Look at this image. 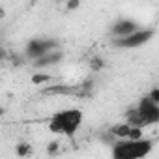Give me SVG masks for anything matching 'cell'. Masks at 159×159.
Returning a JSON list of instances; mask_svg holds the SVG:
<instances>
[{"mask_svg":"<svg viewBox=\"0 0 159 159\" xmlns=\"http://www.w3.org/2000/svg\"><path fill=\"white\" fill-rule=\"evenodd\" d=\"M155 139L112 142V159H142L153 150Z\"/></svg>","mask_w":159,"mask_h":159,"instance_id":"cell-1","label":"cell"},{"mask_svg":"<svg viewBox=\"0 0 159 159\" xmlns=\"http://www.w3.org/2000/svg\"><path fill=\"white\" fill-rule=\"evenodd\" d=\"M83 124V111L79 109H66L60 112H54L49 120V131L51 133H64L67 137H73L77 129Z\"/></svg>","mask_w":159,"mask_h":159,"instance_id":"cell-2","label":"cell"},{"mask_svg":"<svg viewBox=\"0 0 159 159\" xmlns=\"http://www.w3.org/2000/svg\"><path fill=\"white\" fill-rule=\"evenodd\" d=\"M56 45H58V41H54V39H30L25 49V56L30 60H38L43 54L54 51Z\"/></svg>","mask_w":159,"mask_h":159,"instance_id":"cell-3","label":"cell"},{"mask_svg":"<svg viewBox=\"0 0 159 159\" xmlns=\"http://www.w3.org/2000/svg\"><path fill=\"white\" fill-rule=\"evenodd\" d=\"M153 34H155V32H153L152 28H148V30H137V32H133V34L127 36V38L116 39L114 45L120 47V49H135V47H140V45L148 43V41L153 38Z\"/></svg>","mask_w":159,"mask_h":159,"instance_id":"cell-4","label":"cell"},{"mask_svg":"<svg viewBox=\"0 0 159 159\" xmlns=\"http://www.w3.org/2000/svg\"><path fill=\"white\" fill-rule=\"evenodd\" d=\"M135 109H137L139 114L148 122V125H153V124L159 122V105H155L148 96H144V98L139 101V105H137Z\"/></svg>","mask_w":159,"mask_h":159,"instance_id":"cell-5","label":"cell"},{"mask_svg":"<svg viewBox=\"0 0 159 159\" xmlns=\"http://www.w3.org/2000/svg\"><path fill=\"white\" fill-rule=\"evenodd\" d=\"M109 135H112L114 139H120V140H140V139H144L142 129L129 127L127 124H116V125H112L109 129Z\"/></svg>","mask_w":159,"mask_h":159,"instance_id":"cell-6","label":"cell"},{"mask_svg":"<svg viewBox=\"0 0 159 159\" xmlns=\"http://www.w3.org/2000/svg\"><path fill=\"white\" fill-rule=\"evenodd\" d=\"M137 30H139V25H137L135 21H131V19H122V21H118V23L112 26V34L116 36V39L127 38V36H131V34L137 32Z\"/></svg>","mask_w":159,"mask_h":159,"instance_id":"cell-7","label":"cell"},{"mask_svg":"<svg viewBox=\"0 0 159 159\" xmlns=\"http://www.w3.org/2000/svg\"><path fill=\"white\" fill-rule=\"evenodd\" d=\"M43 96H77L79 98V88L77 86H67V84H51L41 90Z\"/></svg>","mask_w":159,"mask_h":159,"instance_id":"cell-8","label":"cell"},{"mask_svg":"<svg viewBox=\"0 0 159 159\" xmlns=\"http://www.w3.org/2000/svg\"><path fill=\"white\" fill-rule=\"evenodd\" d=\"M62 52L60 51H51V52H47V54H43L41 58H38V60H34V67H47V66H52V64H58L60 60H62Z\"/></svg>","mask_w":159,"mask_h":159,"instance_id":"cell-9","label":"cell"},{"mask_svg":"<svg viewBox=\"0 0 159 159\" xmlns=\"http://www.w3.org/2000/svg\"><path fill=\"white\" fill-rule=\"evenodd\" d=\"M125 124L129 127H137V129H142V127H148V122L139 114L137 109H129L125 112Z\"/></svg>","mask_w":159,"mask_h":159,"instance_id":"cell-10","label":"cell"},{"mask_svg":"<svg viewBox=\"0 0 159 159\" xmlns=\"http://www.w3.org/2000/svg\"><path fill=\"white\" fill-rule=\"evenodd\" d=\"M15 153H17L19 157H30V155L34 153V148H32L28 142H19V144L15 146Z\"/></svg>","mask_w":159,"mask_h":159,"instance_id":"cell-11","label":"cell"},{"mask_svg":"<svg viewBox=\"0 0 159 159\" xmlns=\"http://www.w3.org/2000/svg\"><path fill=\"white\" fill-rule=\"evenodd\" d=\"M51 81H52V75H49V73L32 75V84H45V83H51Z\"/></svg>","mask_w":159,"mask_h":159,"instance_id":"cell-12","label":"cell"},{"mask_svg":"<svg viewBox=\"0 0 159 159\" xmlns=\"http://www.w3.org/2000/svg\"><path fill=\"white\" fill-rule=\"evenodd\" d=\"M8 64L19 67V66L25 64V56H21V54H17V52H8Z\"/></svg>","mask_w":159,"mask_h":159,"instance_id":"cell-13","label":"cell"},{"mask_svg":"<svg viewBox=\"0 0 159 159\" xmlns=\"http://www.w3.org/2000/svg\"><path fill=\"white\" fill-rule=\"evenodd\" d=\"M103 67H105V60H103L101 56H94V58L90 60V69H92V71L98 73V71H101Z\"/></svg>","mask_w":159,"mask_h":159,"instance_id":"cell-14","label":"cell"},{"mask_svg":"<svg viewBox=\"0 0 159 159\" xmlns=\"http://www.w3.org/2000/svg\"><path fill=\"white\" fill-rule=\"evenodd\" d=\"M58 152H60V142L52 140V142L47 144V153H49V155H56Z\"/></svg>","mask_w":159,"mask_h":159,"instance_id":"cell-15","label":"cell"},{"mask_svg":"<svg viewBox=\"0 0 159 159\" xmlns=\"http://www.w3.org/2000/svg\"><path fill=\"white\" fill-rule=\"evenodd\" d=\"M155 105H159V88H152V92H150V96H148Z\"/></svg>","mask_w":159,"mask_h":159,"instance_id":"cell-16","label":"cell"},{"mask_svg":"<svg viewBox=\"0 0 159 159\" xmlns=\"http://www.w3.org/2000/svg\"><path fill=\"white\" fill-rule=\"evenodd\" d=\"M79 6H81V4H79V0H71V2H67V4H66L67 11H73V10H77Z\"/></svg>","mask_w":159,"mask_h":159,"instance_id":"cell-17","label":"cell"},{"mask_svg":"<svg viewBox=\"0 0 159 159\" xmlns=\"http://www.w3.org/2000/svg\"><path fill=\"white\" fill-rule=\"evenodd\" d=\"M2 62H8V51L0 47V64H2Z\"/></svg>","mask_w":159,"mask_h":159,"instance_id":"cell-18","label":"cell"},{"mask_svg":"<svg viewBox=\"0 0 159 159\" xmlns=\"http://www.w3.org/2000/svg\"><path fill=\"white\" fill-rule=\"evenodd\" d=\"M4 15H6V10H4V8H2V6H0V19H2V17H4Z\"/></svg>","mask_w":159,"mask_h":159,"instance_id":"cell-19","label":"cell"},{"mask_svg":"<svg viewBox=\"0 0 159 159\" xmlns=\"http://www.w3.org/2000/svg\"><path fill=\"white\" fill-rule=\"evenodd\" d=\"M0 114H4V109H0Z\"/></svg>","mask_w":159,"mask_h":159,"instance_id":"cell-20","label":"cell"}]
</instances>
